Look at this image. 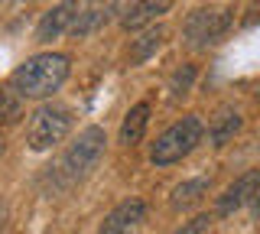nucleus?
<instances>
[{
	"label": "nucleus",
	"instance_id": "ddd939ff",
	"mask_svg": "<svg viewBox=\"0 0 260 234\" xmlns=\"http://www.w3.org/2000/svg\"><path fill=\"white\" fill-rule=\"evenodd\" d=\"M241 114L238 111H231V108H221L215 117H211V127H208V140L215 143V147H224L228 140H231L234 133L241 130Z\"/></svg>",
	"mask_w": 260,
	"mask_h": 234
},
{
	"label": "nucleus",
	"instance_id": "4468645a",
	"mask_svg": "<svg viewBox=\"0 0 260 234\" xmlns=\"http://www.w3.org/2000/svg\"><path fill=\"white\" fill-rule=\"evenodd\" d=\"M111 17H114V7H91V10H81L78 20H75V26H72L69 33L75 39H85V36H91V33H98V29L108 26Z\"/></svg>",
	"mask_w": 260,
	"mask_h": 234
},
{
	"label": "nucleus",
	"instance_id": "f3484780",
	"mask_svg": "<svg viewBox=\"0 0 260 234\" xmlns=\"http://www.w3.org/2000/svg\"><path fill=\"white\" fill-rule=\"evenodd\" d=\"M211 221H215L211 215H195L192 221H182V228H176L173 234H208Z\"/></svg>",
	"mask_w": 260,
	"mask_h": 234
},
{
	"label": "nucleus",
	"instance_id": "7ed1b4c3",
	"mask_svg": "<svg viewBox=\"0 0 260 234\" xmlns=\"http://www.w3.org/2000/svg\"><path fill=\"white\" fill-rule=\"evenodd\" d=\"M104 143H108V137H104L101 127H85V130L78 133V140L62 153L59 166H55V176H62V185H75V182L85 179V176L101 163Z\"/></svg>",
	"mask_w": 260,
	"mask_h": 234
},
{
	"label": "nucleus",
	"instance_id": "aec40b11",
	"mask_svg": "<svg viewBox=\"0 0 260 234\" xmlns=\"http://www.w3.org/2000/svg\"><path fill=\"white\" fill-rule=\"evenodd\" d=\"M20 4H32V0H20Z\"/></svg>",
	"mask_w": 260,
	"mask_h": 234
},
{
	"label": "nucleus",
	"instance_id": "f257e3e1",
	"mask_svg": "<svg viewBox=\"0 0 260 234\" xmlns=\"http://www.w3.org/2000/svg\"><path fill=\"white\" fill-rule=\"evenodd\" d=\"M69 55L62 52H39L26 59L23 65H16V72L10 75V88L20 98H52L55 91L65 85L69 78Z\"/></svg>",
	"mask_w": 260,
	"mask_h": 234
},
{
	"label": "nucleus",
	"instance_id": "20e7f679",
	"mask_svg": "<svg viewBox=\"0 0 260 234\" xmlns=\"http://www.w3.org/2000/svg\"><path fill=\"white\" fill-rule=\"evenodd\" d=\"M202 137H205V127H202V120L195 114L176 120V124L169 127L166 133H159L156 143L150 147V163L153 166H173V163H179V159H185L195 147H199Z\"/></svg>",
	"mask_w": 260,
	"mask_h": 234
},
{
	"label": "nucleus",
	"instance_id": "dca6fc26",
	"mask_svg": "<svg viewBox=\"0 0 260 234\" xmlns=\"http://www.w3.org/2000/svg\"><path fill=\"white\" fill-rule=\"evenodd\" d=\"M23 114V98L13 88H0V117L4 120H16Z\"/></svg>",
	"mask_w": 260,
	"mask_h": 234
},
{
	"label": "nucleus",
	"instance_id": "423d86ee",
	"mask_svg": "<svg viewBox=\"0 0 260 234\" xmlns=\"http://www.w3.org/2000/svg\"><path fill=\"white\" fill-rule=\"evenodd\" d=\"M260 195V169H250V173H244L238 176L228 189L218 195L215 202V215L218 218H228V215H234L238 208H244L247 202H254Z\"/></svg>",
	"mask_w": 260,
	"mask_h": 234
},
{
	"label": "nucleus",
	"instance_id": "6ab92c4d",
	"mask_svg": "<svg viewBox=\"0 0 260 234\" xmlns=\"http://www.w3.org/2000/svg\"><path fill=\"white\" fill-rule=\"evenodd\" d=\"M257 215H260V195H257Z\"/></svg>",
	"mask_w": 260,
	"mask_h": 234
},
{
	"label": "nucleus",
	"instance_id": "412c9836",
	"mask_svg": "<svg viewBox=\"0 0 260 234\" xmlns=\"http://www.w3.org/2000/svg\"><path fill=\"white\" fill-rule=\"evenodd\" d=\"M257 94H260V91H257Z\"/></svg>",
	"mask_w": 260,
	"mask_h": 234
},
{
	"label": "nucleus",
	"instance_id": "9d476101",
	"mask_svg": "<svg viewBox=\"0 0 260 234\" xmlns=\"http://www.w3.org/2000/svg\"><path fill=\"white\" fill-rule=\"evenodd\" d=\"M173 7V0H137L134 7H127L124 13V29H143L146 23H153L156 17H162V13Z\"/></svg>",
	"mask_w": 260,
	"mask_h": 234
},
{
	"label": "nucleus",
	"instance_id": "2eb2a0df",
	"mask_svg": "<svg viewBox=\"0 0 260 234\" xmlns=\"http://www.w3.org/2000/svg\"><path fill=\"white\" fill-rule=\"evenodd\" d=\"M192 82H195V65H179L173 75H169V101H182L185 94L192 91Z\"/></svg>",
	"mask_w": 260,
	"mask_h": 234
},
{
	"label": "nucleus",
	"instance_id": "9b49d317",
	"mask_svg": "<svg viewBox=\"0 0 260 234\" xmlns=\"http://www.w3.org/2000/svg\"><path fill=\"white\" fill-rule=\"evenodd\" d=\"M146 124H150V104L140 101L127 111L124 124H120V143H124V147H137L146 133Z\"/></svg>",
	"mask_w": 260,
	"mask_h": 234
},
{
	"label": "nucleus",
	"instance_id": "f8f14e48",
	"mask_svg": "<svg viewBox=\"0 0 260 234\" xmlns=\"http://www.w3.org/2000/svg\"><path fill=\"white\" fill-rule=\"evenodd\" d=\"M205 195H208V179H205V176H199V179L179 182L176 189H173V195H169V205H173L176 212H185V208L199 205Z\"/></svg>",
	"mask_w": 260,
	"mask_h": 234
},
{
	"label": "nucleus",
	"instance_id": "6e6552de",
	"mask_svg": "<svg viewBox=\"0 0 260 234\" xmlns=\"http://www.w3.org/2000/svg\"><path fill=\"white\" fill-rule=\"evenodd\" d=\"M143 218H146V202L143 198H124L117 208L108 212L98 234H134Z\"/></svg>",
	"mask_w": 260,
	"mask_h": 234
},
{
	"label": "nucleus",
	"instance_id": "a211bd4d",
	"mask_svg": "<svg viewBox=\"0 0 260 234\" xmlns=\"http://www.w3.org/2000/svg\"><path fill=\"white\" fill-rule=\"evenodd\" d=\"M4 150H7V140H4V133H0V156H4Z\"/></svg>",
	"mask_w": 260,
	"mask_h": 234
},
{
	"label": "nucleus",
	"instance_id": "f03ea898",
	"mask_svg": "<svg viewBox=\"0 0 260 234\" xmlns=\"http://www.w3.org/2000/svg\"><path fill=\"white\" fill-rule=\"evenodd\" d=\"M72 124V108L69 104H59V101H46L32 111L29 124H26V143L32 153H43V150H52L55 143H62L69 137Z\"/></svg>",
	"mask_w": 260,
	"mask_h": 234
},
{
	"label": "nucleus",
	"instance_id": "39448f33",
	"mask_svg": "<svg viewBox=\"0 0 260 234\" xmlns=\"http://www.w3.org/2000/svg\"><path fill=\"white\" fill-rule=\"evenodd\" d=\"M234 23L231 10H211V7H202V10H192L189 20H185V43L192 49H208V46L221 43L228 36Z\"/></svg>",
	"mask_w": 260,
	"mask_h": 234
},
{
	"label": "nucleus",
	"instance_id": "1a4fd4ad",
	"mask_svg": "<svg viewBox=\"0 0 260 234\" xmlns=\"http://www.w3.org/2000/svg\"><path fill=\"white\" fill-rule=\"evenodd\" d=\"M162 43H166V26H150V29H143L140 36L130 43V52H127V59H130V65H143L146 59H153L159 49H162Z\"/></svg>",
	"mask_w": 260,
	"mask_h": 234
},
{
	"label": "nucleus",
	"instance_id": "0eeeda50",
	"mask_svg": "<svg viewBox=\"0 0 260 234\" xmlns=\"http://www.w3.org/2000/svg\"><path fill=\"white\" fill-rule=\"evenodd\" d=\"M81 7L78 0H62V4H55L49 13H43V20H39L36 26V43H52V39H59L62 33H69L72 26H75Z\"/></svg>",
	"mask_w": 260,
	"mask_h": 234
}]
</instances>
